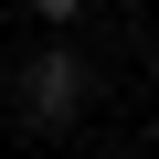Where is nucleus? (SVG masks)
Listing matches in <instances>:
<instances>
[{"label": "nucleus", "instance_id": "f03ea898", "mask_svg": "<svg viewBox=\"0 0 159 159\" xmlns=\"http://www.w3.org/2000/svg\"><path fill=\"white\" fill-rule=\"evenodd\" d=\"M32 11H43V21H53V32H64V21H74V11H85V0H32Z\"/></svg>", "mask_w": 159, "mask_h": 159}, {"label": "nucleus", "instance_id": "f257e3e1", "mask_svg": "<svg viewBox=\"0 0 159 159\" xmlns=\"http://www.w3.org/2000/svg\"><path fill=\"white\" fill-rule=\"evenodd\" d=\"M74 106H85V64H74V43H43L21 64V117L32 127H64Z\"/></svg>", "mask_w": 159, "mask_h": 159}]
</instances>
